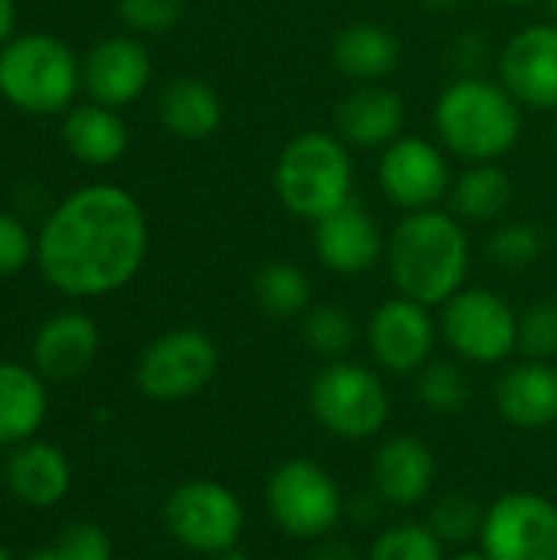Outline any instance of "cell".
I'll return each instance as SVG.
<instances>
[{
	"mask_svg": "<svg viewBox=\"0 0 557 560\" xmlns=\"http://www.w3.org/2000/svg\"><path fill=\"white\" fill-rule=\"evenodd\" d=\"M148 256V217L115 184L69 194L36 236L43 279L72 299H98L125 289Z\"/></svg>",
	"mask_w": 557,
	"mask_h": 560,
	"instance_id": "obj_1",
	"label": "cell"
},
{
	"mask_svg": "<svg viewBox=\"0 0 557 560\" xmlns=\"http://www.w3.org/2000/svg\"><path fill=\"white\" fill-rule=\"evenodd\" d=\"M387 276L397 295H407L427 308H443L469 279V236L453 213L417 210L391 230L384 246Z\"/></svg>",
	"mask_w": 557,
	"mask_h": 560,
	"instance_id": "obj_2",
	"label": "cell"
},
{
	"mask_svg": "<svg viewBox=\"0 0 557 560\" xmlns=\"http://www.w3.org/2000/svg\"><path fill=\"white\" fill-rule=\"evenodd\" d=\"M522 105L486 75L453 79L433 105L440 144L466 164H496L522 138Z\"/></svg>",
	"mask_w": 557,
	"mask_h": 560,
	"instance_id": "obj_3",
	"label": "cell"
},
{
	"mask_svg": "<svg viewBox=\"0 0 557 560\" xmlns=\"http://www.w3.org/2000/svg\"><path fill=\"white\" fill-rule=\"evenodd\" d=\"M279 203L305 220L318 223L341 210L355 197V164L348 144L335 131H302L279 151L272 171Z\"/></svg>",
	"mask_w": 557,
	"mask_h": 560,
	"instance_id": "obj_4",
	"label": "cell"
},
{
	"mask_svg": "<svg viewBox=\"0 0 557 560\" xmlns=\"http://www.w3.org/2000/svg\"><path fill=\"white\" fill-rule=\"evenodd\" d=\"M82 85L72 46L49 33H23L0 46V95L26 115H59Z\"/></svg>",
	"mask_w": 557,
	"mask_h": 560,
	"instance_id": "obj_5",
	"label": "cell"
},
{
	"mask_svg": "<svg viewBox=\"0 0 557 560\" xmlns=\"http://www.w3.org/2000/svg\"><path fill=\"white\" fill-rule=\"evenodd\" d=\"M312 417L338 440H374L391 420V394L384 381L355 361H328L309 384Z\"/></svg>",
	"mask_w": 557,
	"mask_h": 560,
	"instance_id": "obj_6",
	"label": "cell"
},
{
	"mask_svg": "<svg viewBox=\"0 0 557 560\" xmlns=\"http://www.w3.org/2000/svg\"><path fill=\"white\" fill-rule=\"evenodd\" d=\"M266 509L289 538L322 541L341 525L348 502L338 479L322 463L292 456L272 469L266 482Z\"/></svg>",
	"mask_w": 557,
	"mask_h": 560,
	"instance_id": "obj_7",
	"label": "cell"
},
{
	"mask_svg": "<svg viewBox=\"0 0 557 560\" xmlns=\"http://www.w3.org/2000/svg\"><path fill=\"white\" fill-rule=\"evenodd\" d=\"M220 368V348L204 328L158 335L135 364V387L154 404H177L200 394Z\"/></svg>",
	"mask_w": 557,
	"mask_h": 560,
	"instance_id": "obj_8",
	"label": "cell"
},
{
	"mask_svg": "<svg viewBox=\"0 0 557 560\" xmlns=\"http://www.w3.org/2000/svg\"><path fill=\"white\" fill-rule=\"evenodd\" d=\"M164 525L187 551L220 558L240 545L246 512L230 486L213 479H187L167 495Z\"/></svg>",
	"mask_w": 557,
	"mask_h": 560,
	"instance_id": "obj_9",
	"label": "cell"
},
{
	"mask_svg": "<svg viewBox=\"0 0 557 560\" xmlns=\"http://www.w3.org/2000/svg\"><path fill=\"white\" fill-rule=\"evenodd\" d=\"M440 335L460 361L492 368L519 351V312L499 292L466 285L443 305Z\"/></svg>",
	"mask_w": 557,
	"mask_h": 560,
	"instance_id": "obj_10",
	"label": "cell"
},
{
	"mask_svg": "<svg viewBox=\"0 0 557 560\" xmlns=\"http://www.w3.org/2000/svg\"><path fill=\"white\" fill-rule=\"evenodd\" d=\"M479 541L489 560H557V505L538 492H509L486 509Z\"/></svg>",
	"mask_w": 557,
	"mask_h": 560,
	"instance_id": "obj_11",
	"label": "cell"
},
{
	"mask_svg": "<svg viewBox=\"0 0 557 560\" xmlns=\"http://www.w3.org/2000/svg\"><path fill=\"white\" fill-rule=\"evenodd\" d=\"M378 184L384 197L404 213L440 207V200L453 190L446 148L417 135H401L381 154Z\"/></svg>",
	"mask_w": 557,
	"mask_h": 560,
	"instance_id": "obj_12",
	"label": "cell"
},
{
	"mask_svg": "<svg viewBox=\"0 0 557 560\" xmlns=\"http://www.w3.org/2000/svg\"><path fill=\"white\" fill-rule=\"evenodd\" d=\"M440 325L433 322L430 308L394 295L381 302L368 322V345L381 368L391 374H417L430 364Z\"/></svg>",
	"mask_w": 557,
	"mask_h": 560,
	"instance_id": "obj_13",
	"label": "cell"
},
{
	"mask_svg": "<svg viewBox=\"0 0 557 560\" xmlns=\"http://www.w3.org/2000/svg\"><path fill=\"white\" fill-rule=\"evenodd\" d=\"M499 82L522 108L557 112V23H535L509 36L499 52Z\"/></svg>",
	"mask_w": 557,
	"mask_h": 560,
	"instance_id": "obj_14",
	"label": "cell"
},
{
	"mask_svg": "<svg viewBox=\"0 0 557 560\" xmlns=\"http://www.w3.org/2000/svg\"><path fill=\"white\" fill-rule=\"evenodd\" d=\"M312 226V249L318 262L335 276H364L384 259L387 240L381 236L378 220L358 200L345 203L341 210L328 213Z\"/></svg>",
	"mask_w": 557,
	"mask_h": 560,
	"instance_id": "obj_15",
	"label": "cell"
},
{
	"mask_svg": "<svg viewBox=\"0 0 557 560\" xmlns=\"http://www.w3.org/2000/svg\"><path fill=\"white\" fill-rule=\"evenodd\" d=\"M151 56L135 36H108L95 43L82 59V89L92 102L121 108L141 98L151 82Z\"/></svg>",
	"mask_w": 557,
	"mask_h": 560,
	"instance_id": "obj_16",
	"label": "cell"
},
{
	"mask_svg": "<svg viewBox=\"0 0 557 560\" xmlns=\"http://www.w3.org/2000/svg\"><path fill=\"white\" fill-rule=\"evenodd\" d=\"M98 348H102V335L89 315L59 312L46 325H39V331L33 335L30 361L43 381L69 384V381H79L95 364Z\"/></svg>",
	"mask_w": 557,
	"mask_h": 560,
	"instance_id": "obj_17",
	"label": "cell"
},
{
	"mask_svg": "<svg viewBox=\"0 0 557 560\" xmlns=\"http://www.w3.org/2000/svg\"><path fill=\"white\" fill-rule=\"evenodd\" d=\"M437 482L433 450L417 436H391L374 453L371 489L387 509H417Z\"/></svg>",
	"mask_w": 557,
	"mask_h": 560,
	"instance_id": "obj_18",
	"label": "cell"
},
{
	"mask_svg": "<svg viewBox=\"0 0 557 560\" xmlns=\"http://www.w3.org/2000/svg\"><path fill=\"white\" fill-rule=\"evenodd\" d=\"M404 118V98L381 82H368L341 98L335 112V135L355 148H387L401 138Z\"/></svg>",
	"mask_w": 557,
	"mask_h": 560,
	"instance_id": "obj_19",
	"label": "cell"
},
{
	"mask_svg": "<svg viewBox=\"0 0 557 560\" xmlns=\"http://www.w3.org/2000/svg\"><path fill=\"white\" fill-rule=\"evenodd\" d=\"M3 486L26 509H53L69 495L72 469L59 446L26 440L7 456Z\"/></svg>",
	"mask_w": 557,
	"mask_h": 560,
	"instance_id": "obj_20",
	"label": "cell"
},
{
	"mask_svg": "<svg viewBox=\"0 0 557 560\" xmlns=\"http://www.w3.org/2000/svg\"><path fill=\"white\" fill-rule=\"evenodd\" d=\"M496 407L519 430H548L557 423V368L552 361H522L496 384Z\"/></svg>",
	"mask_w": 557,
	"mask_h": 560,
	"instance_id": "obj_21",
	"label": "cell"
},
{
	"mask_svg": "<svg viewBox=\"0 0 557 560\" xmlns=\"http://www.w3.org/2000/svg\"><path fill=\"white\" fill-rule=\"evenodd\" d=\"M397 62L401 39L374 20H355L341 26L332 39V66L361 85L387 79L397 69Z\"/></svg>",
	"mask_w": 557,
	"mask_h": 560,
	"instance_id": "obj_22",
	"label": "cell"
},
{
	"mask_svg": "<svg viewBox=\"0 0 557 560\" xmlns=\"http://www.w3.org/2000/svg\"><path fill=\"white\" fill-rule=\"evenodd\" d=\"M161 125L181 141H204L223 121V102L217 89L197 75H177L161 89L158 98Z\"/></svg>",
	"mask_w": 557,
	"mask_h": 560,
	"instance_id": "obj_23",
	"label": "cell"
},
{
	"mask_svg": "<svg viewBox=\"0 0 557 560\" xmlns=\"http://www.w3.org/2000/svg\"><path fill=\"white\" fill-rule=\"evenodd\" d=\"M62 144L89 167H108L128 151V125L108 105H76L62 121Z\"/></svg>",
	"mask_w": 557,
	"mask_h": 560,
	"instance_id": "obj_24",
	"label": "cell"
},
{
	"mask_svg": "<svg viewBox=\"0 0 557 560\" xmlns=\"http://www.w3.org/2000/svg\"><path fill=\"white\" fill-rule=\"evenodd\" d=\"M46 381L23 364L0 361V446H20L46 420Z\"/></svg>",
	"mask_w": 557,
	"mask_h": 560,
	"instance_id": "obj_25",
	"label": "cell"
},
{
	"mask_svg": "<svg viewBox=\"0 0 557 560\" xmlns=\"http://www.w3.org/2000/svg\"><path fill=\"white\" fill-rule=\"evenodd\" d=\"M456 217L469 223H492L512 203V180L496 164H469V171L450 190Z\"/></svg>",
	"mask_w": 557,
	"mask_h": 560,
	"instance_id": "obj_26",
	"label": "cell"
},
{
	"mask_svg": "<svg viewBox=\"0 0 557 560\" xmlns=\"http://www.w3.org/2000/svg\"><path fill=\"white\" fill-rule=\"evenodd\" d=\"M253 299L269 318H299L312 308V279L286 259H272L253 276Z\"/></svg>",
	"mask_w": 557,
	"mask_h": 560,
	"instance_id": "obj_27",
	"label": "cell"
},
{
	"mask_svg": "<svg viewBox=\"0 0 557 560\" xmlns=\"http://www.w3.org/2000/svg\"><path fill=\"white\" fill-rule=\"evenodd\" d=\"M417 397L437 417H456L469 404V377L453 361H430L417 371Z\"/></svg>",
	"mask_w": 557,
	"mask_h": 560,
	"instance_id": "obj_28",
	"label": "cell"
},
{
	"mask_svg": "<svg viewBox=\"0 0 557 560\" xmlns=\"http://www.w3.org/2000/svg\"><path fill=\"white\" fill-rule=\"evenodd\" d=\"M302 341L325 361H341L355 345V318L341 305H312L302 322Z\"/></svg>",
	"mask_w": 557,
	"mask_h": 560,
	"instance_id": "obj_29",
	"label": "cell"
},
{
	"mask_svg": "<svg viewBox=\"0 0 557 560\" xmlns=\"http://www.w3.org/2000/svg\"><path fill=\"white\" fill-rule=\"evenodd\" d=\"M364 560H446V545L420 522H397L384 528Z\"/></svg>",
	"mask_w": 557,
	"mask_h": 560,
	"instance_id": "obj_30",
	"label": "cell"
},
{
	"mask_svg": "<svg viewBox=\"0 0 557 560\" xmlns=\"http://www.w3.org/2000/svg\"><path fill=\"white\" fill-rule=\"evenodd\" d=\"M483 518H486V509H483L473 495L450 492V495H443V499L433 505L427 525H430V532H433L446 548H463V545H469L473 538H479Z\"/></svg>",
	"mask_w": 557,
	"mask_h": 560,
	"instance_id": "obj_31",
	"label": "cell"
},
{
	"mask_svg": "<svg viewBox=\"0 0 557 560\" xmlns=\"http://www.w3.org/2000/svg\"><path fill=\"white\" fill-rule=\"evenodd\" d=\"M486 253L499 269L519 272V269H529V266H535L542 259L545 236H542V230L535 223H502L489 236Z\"/></svg>",
	"mask_w": 557,
	"mask_h": 560,
	"instance_id": "obj_32",
	"label": "cell"
},
{
	"mask_svg": "<svg viewBox=\"0 0 557 560\" xmlns=\"http://www.w3.org/2000/svg\"><path fill=\"white\" fill-rule=\"evenodd\" d=\"M519 351L525 361H552L557 354V302L545 299L519 315Z\"/></svg>",
	"mask_w": 557,
	"mask_h": 560,
	"instance_id": "obj_33",
	"label": "cell"
},
{
	"mask_svg": "<svg viewBox=\"0 0 557 560\" xmlns=\"http://www.w3.org/2000/svg\"><path fill=\"white\" fill-rule=\"evenodd\" d=\"M118 16L131 33L161 36L184 20V0H118Z\"/></svg>",
	"mask_w": 557,
	"mask_h": 560,
	"instance_id": "obj_34",
	"label": "cell"
},
{
	"mask_svg": "<svg viewBox=\"0 0 557 560\" xmlns=\"http://www.w3.org/2000/svg\"><path fill=\"white\" fill-rule=\"evenodd\" d=\"M53 551L59 560H112V538L92 522H76L59 535Z\"/></svg>",
	"mask_w": 557,
	"mask_h": 560,
	"instance_id": "obj_35",
	"label": "cell"
},
{
	"mask_svg": "<svg viewBox=\"0 0 557 560\" xmlns=\"http://www.w3.org/2000/svg\"><path fill=\"white\" fill-rule=\"evenodd\" d=\"M33 256H36V243L30 230L16 217L0 213V279L20 272Z\"/></svg>",
	"mask_w": 557,
	"mask_h": 560,
	"instance_id": "obj_36",
	"label": "cell"
},
{
	"mask_svg": "<svg viewBox=\"0 0 557 560\" xmlns=\"http://www.w3.org/2000/svg\"><path fill=\"white\" fill-rule=\"evenodd\" d=\"M453 66H456V72L460 75H486V69H489V62H492V43H489V36L486 33H463L456 43H453Z\"/></svg>",
	"mask_w": 557,
	"mask_h": 560,
	"instance_id": "obj_37",
	"label": "cell"
},
{
	"mask_svg": "<svg viewBox=\"0 0 557 560\" xmlns=\"http://www.w3.org/2000/svg\"><path fill=\"white\" fill-rule=\"evenodd\" d=\"M381 509H384V502H381V495L371 489V492L355 495V499L348 502V512H345V515H351L358 525H371V522H378Z\"/></svg>",
	"mask_w": 557,
	"mask_h": 560,
	"instance_id": "obj_38",
	"label": "cell"
},
{
	"mask_svg": "<svg viewBox=\"0 0 557 560\" xmlns=\"http://www.w3.org/2000/svg\"><path fill=\"white\" fill-rule=\"evenodd\" d=\"M302 560H358V555L351 545L338 538H322V541H312V551Z\"/></svg>",
	"mask_w": 557,
	"mask_h": 560,
	"instance_id": "obj_39",
	"label": "cell"
},
{
	"mask_svg": "<svg viewBox=\"0 0 557 560\" xmlns=\"http://www.w3.org/2000/svg\"><path fill=\"white\" fill-rule=\"evenodd\" d=\"M13 26H16V3L0 0V46L13 39Z\"/></svg>",
	"mask_w": 557,
	"mask_h": 560,
	"instance_id": "obj_40",
	"label": "cell"
},
{
	"mask_svg": "<svg viewBox=\"0 0 557 560\" xmlns=\"http://www.w3.org/2000/svg\"><path fill=\"white\" fill-rule=\"evenodd\" d=\"M423 7H430V10H453V7H460L463 0H420Z\"/></svg>",
	"mask_w": 557,
	"mask_h": 560,
	"instance_id": "obj_41",
	"label": "cell"
},
{
	"mask_svg": "<svg viewBox=\"0 0 557 560\" xmlns=\"http://www.w3.org/2000/svg\"><path fill=\"white\" fill-rule=\"evenodd\" d=\"M450 560H489L483 551H460V555H453Z\"/></svg>",
	"mask_w": 557,
	"mask_h": 560,
	"instance_id": "obj_42",
	"label": "cell"
},
{
	"mask_svg": "<svg viewBox=\"0 0 557 560\" xmlns=\"http://www.w3.org/2000/svg\"><path fill=\"white\" fill-rule=\"evenodd\" d=\"M26 560H59V558H56V551H53V548H43V551H33Z\"/></svg>",
	"mask_w": 557,
	"mask_h": 560,
	"instance_id": "obj_43",
	"label": "cell"
},
{
	"mask_svg": "<svg viewBox=\"0 0 557 560\" xmlns=\"http://www.w3.org/2000/svg\"><path fill=\"white\" fill-rule=\"evenodd\" d=\"M220 560H246V551H243V548L236 545V548H230L227 555H220Z\"/></svg>",
	"mask_w": 557,
	"mask_h": 560,
	"instance_id": "obj_44",
	"label": "cell"
},
{
	"mask_svg": "<svg viewBox=\"0 0 557 560\" xmlns=\"http://www.w3.org/2000/svg\"><path fill=\"white\" fill-rule=\"evenodd\" d=\"M496 3H502V7H532L538 0H496Z\"/></svg>",
	"mask_w": 557,
	"mask_h": 560,
	"instance_id": "obj_45",
	"label": "cell"
},
{
	"mask_svg": "<svg viewBox=\"0 0 557 560\" xmlns=\"http://www.w3.org/2000/svg\"><path fill=\"white\" fill-rule=\"evenodd\" d=\"M548 3V13H552V23H557V0H545Z\"/></svg>",
	"mask_w": 557,
	"mask_h": 560,
	"instance_id": "obj_46",
	"label": "cell"
},
{
	"mask_svg": "<svg viewBox=\"0 0 557 560\" xmlns=\"http://www.w3.org/2000/svg\"><path fill=\"white\" fill-rule=\"evenodd\" d=\"M0 560H13V555H10V551H7L3 545H0Z\"/></svg>",
	"mask_w": 557,
	"mask_h": 560,
	"instance_id": "obj_47",
	"label": "cell"
},
{
	"mask_svg": "<svg viewBox=\"0 0 557 560\" xmlns=\"http://www.w3.org/2000/svg\"><path fill=\"white\" fill-rule=\"evenodd\" d=\"M0 476H3V472H0Z\"/></svg>",
	"mask_w": 557,
	"mask_h": 560,
	"instance_id": "obj_48",
	"label": "cell"
}]
</instances>
